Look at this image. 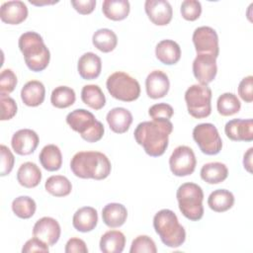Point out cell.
<instances>
[{"label":"cell","instance_id":"cell-1","mask_svg":"<svg viewBox=\"0 0 253 253\" xmlns=\"http://www.w3.org/2000/svg\"><path fill=\"white\" fill-rule=\"evenodd\" d=\"M173 124L169 120H152L137 125L133 135L137 144L152 157L161 156L168 147Z\"/></svg>","mask_w":253,"mask_h":253},{"label":"cell","instance_id":"cell-2","mask_svg":"<svg viewBox=\"0 0 253 253\" xmlns=\"http://www.w3.org/2000/svg\"><path fill=\"white\" fill-rule=\"evenodd\" d=\"M72 173L82 179L103 180L111 173L109 158L99 151H79L70 161Z\"/></svg>","mask_w":253,"mask_h":253},{"label":"cell","instance_id":"cell-3","mask_svg":"<svg viewBox=\"0 0 253 253\" xmlns=\"http://www.w3.org/2000/svg\"><path fill=\"white\" fill-rule=\"evenodd\" d=\"M18 44L29 69L40 72L47 67L50 52L40 34L32 31L26 32L19 38Z\"/></svg>","mask_w":253,"mask_h":253},{"label":"cell","instance_id":"cell-4","mask_svg":"<svg viewBox=\"0 0 253 253\" xmlns=\"http://www.w3.org/2000/svg\"><path fill=\"white\" fill-rule=\"evenodd\" d=\"M153 227L163 244L168 247H180L186 240L185 228L171 210L163 209L156 212L153 217Z\"/></svg>","mask_w":253,"mask_h":253},{"label":"cell","instance_id":"cell-5","mask_svg":"<svg viewBox=\"0 0 253 253\" xmlns=\"http://www.w3.org/2000/svg\"><path fill=\"white\" fill-rule=\"evenodd\" d=\"M66 123L87 142L99 141L104 135L103 124L85 109H76L70 112L66 116Z\"/></svg>","mask_w":253,"mask_h":253},{"label":"cell","instance_id":"cell-6","mask_svg":"<svg viewBox=\"0 0 253 253\" xmlns=\"http://www.w3.org/2000/svg\"><path fill=\"white\" fill-rule=\"evenodd\" d=\"M179 210L182 214L190 220H200L204 215V192L195 183L182 184L176 193Z\"/></svg>","mask_w":253,"mask_h":253},{"label":"cell","instance_id":"cell-7","mask_svg":"<svg viewBox=\"0 0 253 253\" xmlns=\"http://www.w3.org/2000/svg\"><path fill=\"white\" fill-rule=\"evenodd\" d=\"M106 87L113 98L123 102H132L140 95L138 81L123 71L111 74L107 79Z\"/></svg>","mask_w":253,"mask_h":253},{"label":"cell","instance_id":"cell-8","mask_svg":"<svg viewBox=\"0 0 253 253\" xmlns=\"http://www.w3.org/2000/svg\"><path fill=\"white\" fill-rule=\"evenodd\" d=\"M188 113L195 119H204L211 113V90L208 85L194 84L185 92Z\"/></svg>","mask_w":253,"mask_h":253},{"label":"cell","instance_id":"cell-9","mask_svg":"<svg viewBox=\"0 0 253 253\" xmlns=\"http://www.w3.org/2000/svg\"><path fill=\"white\" fill-rule=\"evenodd\" d=\"M193 138L201 151L207 155H215L221 150L222 140L212 124L204 123L196 126L193 129Z\"/></svg>","mask_w":253,"mask_h":253},{"label":"cell","instance_id":"cell-10","mask_svg":"<svg viewBox=\"0 0 253 253\" xmlns=\"http://www.w3.org/2000/svg\"><path fill=\"white\" fill-rule=\"evenodd\" d=\"M197 159L193 149L187 145L177 146L169 158L171 172L178 177L191 175L196 168Z\"/></svg>","mask_w":253,"mask_h":253},{"label":"cell","instance_id":"cell-11","mask_svg":"<svg viewBox=\"0 0 253 253\" xmlns=\"http://www.w3.org/2000/svg\"><path fill=\"white\" fill-rule=\"evenodd\" d=\"M192 40L197 53H210L214 57L218 56V37L212 28L208 26L197 28L193 33Z\"/></svg>","mask_w":253,"mask_h":253},{"label":"cell","instance_id":"cell-12","mask_svg":"<svg viewBox=\"0 0 253 253\" xmlns=\"http://www.w3.org/2000/svg\"><path fill=\"white\" fill-rule=\"evenodd\" d=\"M216 57L210 53H198L193 61V73L200 84L208 85L216 76Z\"/></svg>","mask_w":253,"mask_h":253},{"label":"cell","instance_id":"cell-13","mask_svg":"<svg viewBox=\"0 0 253 253\" xmlns=\"http://www.w3.org/2000/svg\"><path fill=\"white\" fill-rule=\"evenodd\" d=\"M60 225L56 219L43 216L37 220L33 227V234L35 237H38L48 246L54 245L60 237Z\"/></svg>","mask_w":253,"mask_h":253},{"label":"cell","instance_id":"cell-14","mask_svg":"<svg viewBox=\"0 0 253 253\" xmlns=\"http://www.w3.org/2000/svg\"><path fill=\"white\" fill-rule=\"evenodd\" d=\"M144 10L154 25L166 26L172 20L173 10L170 3L166 0H146Z\"/></svg>","mask_w":253,"mask_h":253},{"label":"cell","instance_id":"cell-15","mask_svg":"<svg viewBox=\"0 0 253 253\" xmlns=\"http://www.w3.org/2000/svg\"><path fill=\"white\" fill-rule=\"evenodd\" d=\"M39 135L30 128H23L17 130L11 139L13 150L19 155L32 154L39 144Z\"/></svg>","mask_w":253,"mask_h":253},{"label":"cell","instance_id":"cell-16","mask_svg":"<svg viewBox=\"0 0 253 253\" xmlns=\"http://www.w3.org/2000/svg\"><path fill=\"white\" fill-rule=\"evenodd\" d=\"M224 132L233 141H252L253 121L251 119H233L225 124Z\"/></svg>","mask_w":253,"mask_h":253},{"label":"cell","instance_id":"cell-17","mask_svg":"<svg viewBox=\"0 0 253 253\" xmlns=\"http://www.w3.org/2000/svg\"><path fill=\"white\" fill-rule=\"evenodd\" d=\"M170 82L167 74L161 70L151 71L145 79V89L147 96L151 99H159L167 95Z\"/></svg>","mask_w":253,"mask_h":253},{"label":"cell","instance_id":"cell-18","mask_svg":"<svg viewBox=\"0 0 253 253\" xmlns=\"http://www.w3.org/2000/svg\"><path fill=\"white\" fill-rule=\"evenodd\" d=\"M28 17V7L20 0L7 1L1 5L0 18L9 25H19Z\"/></svg>","mask_w":253,"mask_h":253},{"label":"cell","instance_id":"cell-19","mask_svg":"<svg viewBox=\"0 0 253 253\" xmlns=\"http://www.w3.org/2000/svg\"><path fill=\"white\" fill-rule=\"evenodd\" d=\"M77 69L79 75L85 80L96 79L102 70L101 58L94 52H86L78 60Z\"/></svg>","mask_w":253,"mask_h":253},{"label":"cell","instance_id":"cell-20","mask_svg":"<svg viewBox=\"0 0 253 253\" xmlns=\"http://www.w3.org/2000/svg\"><path fill=\"white\" fill-rule=\"evenodd\" d=\"M106 120L114 132L124 133L128 130L132 123V115L127 109L117 107L108 112Z\"/></svg>","mask_w":253,"mask_h":253},{"label":"cell","instance_id":"cell-21","mask_svg":"<svg viewBox=\"0 0 253 253\" xmlns=\"http://www.w3.org/2000/svg\"><path fill=\"white\" fill-rule=\"evenodd\" d=\"M98 223L97 211L92 207H83L77 210L72 218L73 227L80 232L92 231Z\"/></svg>","mask_w":253,"mask_h":253},{"label":"cell","instance_id":"cell-22","mask_svg":"<svg viewBox=\"0 0 253 253\" xmlns=\"http://www.w3.org/2000/svg\"><path fill=\"white\" fill-rule=\"evenodd\" d=\"M45 97L44 85L38 80H31L27 82L21 90V99L26 106L37 107L40 106Z\"/></svg>","mask_w":253,"mask_h":253},{"label":"cell","instance_id":"cell-23","mask_svg":"<svg viewBox=\"0 0 253 253\" xmlns=\"http://www.w3.org/2000/svg\"><path fill=\"white\" fill-rule=\"evenodd\" d=\"M156 58L166 65L177 63L181 57L180 45L172 40H163L155 47Z\"/></svg>","mask_w":253,"mask_h":253},{"label":"cell","instance_id":"cell-24","mask_svg":"<svg viewBox=\"0 0 253 253\" xmlns=\"http://www.w3.org/2000/svg\"><path fill=\"white\" fill-rule=\"evenodd\" d=\"M126 208L119 203L108 204L102 210L103 221L107 226L111 228L122 226L126 222Z\"/></svg>","mask_w":253,"mask_h":253},{"label":"cell","instance_id":"cell-25","mask_svg":"<svg viewBox=\"0 0 253 253\" xmlns=\"http://www.w3.org/2000/svg\"><path fill=\"white\" fill-rule=\"evenodd\" d=\"M17 180L25 188H35L42 180V172L36 163L25 162L18 169Z\"/></svg>","mask_w":253,"mask_h":253},{"label":"cell","instance_id":"cell-26","mask_svg":"<svg viewBox=\"0 0 253 253\" xmlns=\"http://www.w3.org/2000/svg\"><path fill=\"white\" fill-rule=\"evenodd\" d=\"M39 159L42 166L47 171H57L62 165V154L55 144L45 145L42 149Z\"/></svg>","mask_w":253,"mask_h":253},{"label":"cell","instance_id":"cell-27","mask_svg":"<svg viewBox=\"0 0 253 253\" xmlns=\"http://www.w3.org/2000/svg\"><path fill=\"white\" fill-rule=\"evenodd\" d=\"M125 245V234L119 230H109L100 239V249L104 253H121Z\"/></svg>","mask_w":253,"mask_h":253},{"label":"cell","instance_id":"cell-28","mask_svg":"<svg viewBox=\"0 0 253 253\" xmlns=\"http://www.w3.org/2000/svg\"><path fill=\"white\" fill-rule=\"evenodd\" d=\"M201 178L208 184H218L223 182L228 176V169L221 162H210L201 169Z\"/></svg>","mask_w":253,"mask_h":253},{"label":"cell","instance_id":"cell-29","mask_svg":"<svg viewBox=\"0 0 253 253\" xmlns=\"http://www.w3.org/2000/svg\"><path fill=\"white\" fill-rule=\"evenodd\" d=\"M130 6L127 0H105L102 5L103 14L110 20L122 21L129 14Z\"/></svg>","mask_w":253,"mask_h":253},{"label":"cell","instance_id":"cell-30","mask_svg":"<svg viewBox=\"0 0 253 253\" xmlns=\"http://www.w3.org/2000/svg\"><path fill=\"white\" fill-rule=\"evenodd\" d=\"M208 205L211 210L216 212L228 211L234 205V196L225 189H218L211 193L208 199Z\"/></svg>","mask_w":253,"mask_h":253},{"label":"cell","instance_id":"cell-31","mask_svg":"<svg viewBox=\"0 0 253 253\" xmlns=\"http://www.w3.org/2000/svg\"><path fill=\"white\" fill-rule=\"evenodd\" d=\"M94 46L102 52L113 51L118 44L117 35L110 29H99L92 37Z\"/></svg>","mask_w":253,"mask_h":253},{"label":"cell","instance_id":"cell-32","mask_svg":"<svg viewBox=\"0 0 253 253\" xmlns=\"http://www.w3.org/2000/svg\"><path fill=\"white\" fill-rule=\"evenodd\" d=\"M81 100L94 110H101L106 104V97L98 85H85L81 90Z\"/></svg>","mask_w":253,"mask_h":253},{"label":"cell","instance_id":"cell-33","mask_svg":"<svg viewBox=\"0 0 253 253\" xmlns=\"http://www.w3.org/2000/svg\"><path fill=\"white\" fill-rule=\"evenodd\" d=\"M44 188L47 193L54 197H65L70 194L72 185L65 176L53 175L46 179Z\"/></svg>","mask_w":253,"mask_h":253},{"label":"cell","instance_id":"cell-34","mask_svg":"<svg viewBox=\"0 0 253 253\" xmlns=\"http://www.w3.org/2000/svg\"><path fill=\"white\" fill-rule=\"evenodd\" d=\"M76 100L75 92L67 86L55 87L50 95L51 105L58 109H65L74 104Z\"/></svg>","mask_w":253,"mask_h":253},{"label":"cell","instance_id":"cell-35","mask_svg":"<svg viewBox=\"0 0 253 253\" xmlns=\"http://www.w3.org/2000/svg\"><path fill=\"white\" fill-rule=\"evenodd\" d=\"M241 103L233 93H223L216 101V109L219 115L228 117L237 114L240 111Z\"/></svg>","mask_w":253,"mask_h":253},{"label":"cell","instance_id":"cell-36","mask_svg":"<svg viewBox=\"0 0 253 253\" xmlns=\"http://www.w3.org/2000/svg\"><path fill=\"white\" fill-rule=\"evenodd\" d=\"M36 202L28 196H20L12 202V211L20 218H30L36 212Z\"/></svg>","mask_w":253,"mask_h":253},{"label":"cell","instance_id":"cell-37","mask_svg":"<svg viewBox=\"0 0 253 253\" xmlns=\"http://www.w3.org/2000/svg\"><path fill=\"white\" fill-rule=\"evenodd\" d=\"M130 253H156L157 248L155 242L147 235H138L136 236L130 245Z\"/></svg>","mask_w":253,"mask_h":253},{"label":"cell","instance_id":"cell-38","mask_svg":"<svg viewBox=\"0 0 253 253\" xmlns=\"http://www.w3.org/2000/svg\"><path fill=\"white\" fill-rule=\"evenodd\" d=\"M202 14V5L197 0H185L181 4V15L187 21H196Z\"/></svg>","mask_w":253,"mask_h":253},{"label":"cell","instance_id":"cell-39","mask_svg":"<svg viewBox=\"0 0 253 253\" xmlns=\"http://www.w3.org/2000/svg\"><path fill=\"white\" fill-rule=\"evenodd\" d=\"M17 76L12 69H4L0 74V95H8L17 85Z\"/></svg>","mask_w":253,"mask_h":253},{"label":"cell","instance_id":"cell-40","mask_svg":"<svg viewBox=\"0 0 253 253\" xmlns=\"http://www.w3.org/2000/svg\"><path fill=\"white\" fill-rule=\"evenodd\" d=\"M148 114L152 120H170L174 114V110L169 104L159 103L151 106Z\"/></svg>","mask_w":253,"mask_h":253},{"label":"cell","instance_id":"cell-41","mask_svg":"<svg viewBox=\"0 0 253 253\" xmlns=\"http://www.w3.org/2000/svg\"><path fill=\"white\" fill-rule=\"evenodd\" d=\"M1 121L11 120L17 113V104L15 100L7 95H0Z\"/></svg>","mask_w":253,"mask_h":253},{"label":"cell","instance_id":"cell-42","mask_svg":"<svg viewBox=\"0 0 253 253\" xmlns=\"http://www.w3.org/2000/svg\"><path fill=\"white\" fill-rule=\"evenodd\" d=\"M0 154H1V169H0V175L6 176L10 174V172L13 169L15 158L11 150L4 144H1L0 146Z\"/></svg>","mask_w":253,"mask_h":253},{"label":"cell","instance_id":"cell-43","mask_svg":"<svg viewBox=\"0 0 253 253\" xmlns=\"http://www.w3.org/2000/svg\"><path fill=\"white\" fill-rule=\"evenodd\" d=\"M252 88H253V76L252 75L244 77L238 85V95L246 103H251L253 101Z\"/></svg>","mask_w":253,"mask_h":253},{"label":"cell","instance_id":"cell-44","mask_svg":"<svg viewBox=\"0 0 253 253\" xmlns=\"http://www.w3.org/2000/svg\"><path fill=\"white\" fill-rule=\"evenodd\" d=\"M23 253H31V252H48V245L39 239L38 237H34L29 239L22 248Z\"/></svg>","mask_w":253,"mask_h":253},{"label":"cell","instance_id":"cell-45","mask_svg":"<svg viewBox=\"0 0 253 253\" xmlns=\"http://www.w3.org/2000/svg\"><path fill=\"white\" fill-rule=\"evenodd\" d=\"M64 251L66 253H87L88 248L84 240L77 237H72L66 242Z\"/></svg>","mask_w":253,"mask_h":253},{"label":"cell","instance_id":"cell-46","mask_svg":"<svg viewBox=\"0 0 253 253\" xmlns=\"http://www.w3.org/2000/svg\"><path fill=\"white\" fill-rule=\"evenodd\" d=\"M71 5L79 14L87 15L94 11L96 6V1L95 0H72Z\"/></svg>","mask_w":253,"mask_h":253},{"label":"cell","instance_id":"cell-47","mask_svg":"<svg viewBox=\"0 0 253 253\" xmlns=\"http://www.w3.org/2000/svg\"><path fill=\"white\" fill-rule=\"evenodd\" d=\"M252 152H253V148L250 147L247 152L244 154L243 157V165L244 168L249 172L252 173Z\"/></svg>","mask_w":253,"mask_h":253}]
</instances>
